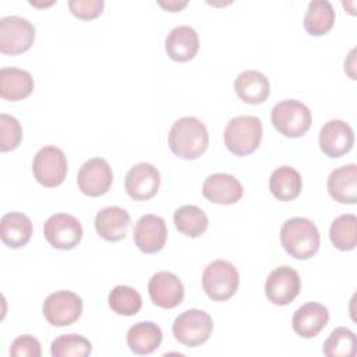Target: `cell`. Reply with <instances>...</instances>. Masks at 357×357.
<instances>
[{
  "label": "cell",
  "instance_id": "6da1fadb",
  "mask_svg": "<svg viewBox=\"0 0 357 357\" xmlns=\"http://www.w3.org/2000/svg\"><path fill=\"white\" fill-rule=\"evenodd\" d=\"M208 145V130L205 124L194 116L176 120L169 131V148L180 159L194 160L206 151Z\"/></svg>",
  "mask_w": 357,
  "mask_h": 357
},
{
  "label": "cell",
  "instance_id": "7a4b0ae2",
  "mask_svg": "<svg viewBox=\"0 0 357 357\" xmlns=\"http://www.w3.org/2000/svg\"><path fill=\"white\" fill-rule=\"evenodd\" d=\"M280 243L286 252L296 259H310L321 245V234L315 223L307 218L287 219L280 229Z\"/></svg>",
  "mask_w": 357,
  "mask_h": 357
},
{
  "label": "cell",
  "instance_id": "3957f363",
  "mask_svg": "<svg viewBox=\"0 0 357 357\" xmlns=\"http://www.w3.org/2000/svg\"><path fill=\"white\" fill-rule=\"evenodd\" d=\"M226 148L236 156L252 153L262 139V121L257 116H236L223 132Z\"/></svg>",
  "mask_w": 357,
  "mask_h": 357
},
{
  "label": "cell",
  "instance_id": "277c9868",
  "mask_svg": "<svg viewBox=\"0 0 357 357\" xmlns=\"http://www.w3.org/2000/svg\"><path fill=\"white\" fill-rule=\"evenodd\" d=\"M273 127L287 138H300L311 127L310 109L296 99H286L276 103L271 113Z\"/></svg>",
  "mask_w": 357,
  "mask_h": 357
},
{
  "label": "cell",
  "instance_id": "5b68a950",
  "mask_svg": "<svg viewBox=\"0 0 357 357\" xmlns=\"http://www.w3.org/2000/svg\"><path fill=\"white\" fill-rule=\"evenodd\" d=\"M240 276L236 266L225 259H216L206 265L202 273V289L213 301H225L234 296Z\"/></svg>",
  "mask_w": 357,
  "mask_h": 357
},
{
  "label": "cell",
  "instance_id": "8992f818",
  "mask_svg": "<svg viewBox=\"0 0 357 357\" xmlns=\"http://www.w3.org/2000/svg\"><path fill=\"white\" fill-rule=\"evenodd\" d=\"M213 329L212 318L202 310L191 308L181 312L173 322V335L176 340L187 347L204 344Z\"/></svg>",
  "mask_w": 357,
  "mask_h": 357
},
{
  "label": "cell",
  "instance_id": "52a82bcc",
  "mask_svg": "<svg viewBox=\"0 0 357 357\" xmlns=\"http://www.w3.org/2000/svg\"><path fill=\"white\" fill-rule=\"evenodd\" d=\"M35 40L33 24L20 15L0 18V52L3 54H21L31 49Z\"/></svg>",
  "mask_w": 357,
  "mask_h": 357
},
{
  "label": "cell",
  "instance_id": "ba28073f",
  "mask_svg": "<svg viewBox=\"0 0 357 357\" xmlns=\"http://www.w3.org/2000/svg\"><path fill=\"white\" fill-rule=\"evenodd\" d=\"M67 169L68 165L64 152L54 145L39 149L32 162L33 177L39 184L47 188L60 185L66 178Z\"/></svg>",
  "mask_w": 357,
  "mask_h": 357
},
{
  "label": "cell",
  "instance_id": "9c48e42d",
  "mask_svg": "<svg viewBox=\"0 0 357 357\" xmlns=\"http://www.w3.org/2000/svg\"><path fill=\"white\" fill-rule=\"evenodd\" d=\"M46 321L53 326H68L82 314V298L70 290H59L46 297L42 305Z\"/></svg>",
  "mask_w": 357,
  "mask_h": 357
},
{
  "label": "cell",
  "instance_id": "30bf717a",
  "mask_svg": "<svg viewBox=\"0 0 357 357\" xmlns=\"http://www.w3.org/2000/svg\"><path fill=\"white\" fill-rule=\"evenodd\" d=\"M46 241L56 250H73L82 238V225L70 213H54L43 225Z\"/></svg>",
  "mask_w": 357,
  "mask_h": 357
},
{
  "label": "cell",
  "instance_id": "8fae6325",
  "mask_svg": "<svg viewBox=\"0 0 357 357\" xmlns=\"http://www.w3.org/2000/svg\"><path fill=\"white\" fill-rule=\"evenodd\" d=\"M301 290V280L293 268L282 265L275 268L266 278L265 296L275 305L290 304Z\"/></svg>",
  "mask_w": 357,
  "mask_h": 357
},
{
  "label": "cell",
  "instance_id": "7c38bea8",
  "mask_svg": "<svg viewBox=\"0 0 357 357\" xmlns=\"http://www.w3.org/2000/svg\"><path fill=\"white\" fill-rule=\"evenodd\" d=\"M113 183V172L107 160L102 158L88 159L78 170L77 184L82 194L100 197L109 191Z\"/></svg>",
  "mask_w": 357,
  "mask_h": 357
},
{
  "label": "cell",
  "instance_id": "4fadbf2b",
  "mask_svg": "<svg viewBox=\"0 0 357 357\" xmlns=\"http://www.w3.org/2000/svg\"><path fill=\"white\" fill-rule=\"evenodd\" d=\"M160 185L159 170L148 163L141 162L134 165L126 174V192L135 201H146L156 195Z\"/></svg>",
  "mask_w": 357,
  "mask_h": 357
},
{
  "label": "cell",
  "instance_id": "5bb4252c",
  "mask_svg": "<svg viewBox=\"0 0 357 357\" xmlns=\"http://www.w3.org/2000/svg\"><path fill=\"white\" fill-rule=\"evenodd\" d=\"M354 144V132L343 120H329L319 131V148L331 159L342 158Z\"/></svg>",
  "mask_w": 357,
  "mask_h": 357
},
{
  "label": "cell",
  "instance_id": "9a60e30c",
  "mask_svg": "<svg viewBox=\"0 0 357 357\" xmlns=\"http://www.w3.org/2000/svg\"><path fill=\"white\" fill-rule=\"evenodd\" d=\"M167 238V227L163 218L158 215L141 216L134 227V243L145 254L159 252Z\"/></svg>",
  "mask_w": 357,
  "mask_h": 357
},
{
  "label": "cell",
  "instance_id": "2e32d148",
  "mask_svg": "<svg viewBox=\"0 0 357 357\" xmlns=\"http://www.w3.org/2000/svg\"><path fill=\"white\" fill-rule=\"evenodd\" d=\"M148 293L152 303L160 308H174L184 298V286L178 276L160 271L149 279Z\"/></svg>",
  "mask_w": 357,
  "mask_h": 357
},
{
  "label": "cell",
  "instance_id": "e0dca14e",
  "mask_svg": "<svg viewBox=\"0 0 357 357\" xmlns=\"http://www.w3.org/2000/svg\"><path fill=\"white\" fill-rule=\"evenodd\" d=\"M204 197L220 205H231L241 199L243 197V185L231 174L227 173H215L205 178L202 184Z\"/></svg>",
  "mask_w": 357,
  "mask_h": 357
},
{
  "label": "cell",
  "instance_id": "ac0fdd59",
  "mask_svg": "<svg viewBox=\"0 0 357 357\" xmlns=\"http://www.w3.org/2000/svg\"><path fill=\"white\" fill-rule=\"evenodd\" d=\"M328 308L319 303L310 301L296 310L291 319L293 331L305 339L315 337L328 324Z\"/></svg>",
  "mask_w": 357,
  "mask_h": 357
},
{
  "label": "cell",
  "instance_id": "d6986e66",
  "mask_svg": "<svg viewBox=\"0 0 357 357\" xmlns=\"http://www.w3.org/2000/svg\"><path fill=\"white\" fill-rule=\"evenodd\" d=\"M165 49L172 60L178 63L190 61L195 57L199 49L198 33L188 25L176 26L167 33Z\"/></svg>",
  "mask_w": 357,
  "mask_h": 357
},
{
  "label": "cell",
  "instance_id": "ffe728a7",
  "mask_svg": "<svg viewBox=\"0 0 357 357\" xmlns=\"http://www.w3.org/2000/svg\"><path fill=\"white\" fill-rule=\"evenodd\" d=\"M329 195L339 204L357 202V166L349 163L331 172L326 183Z\"/></svg>",
  "mask_w": 357,
  "mask_h": 357
},
{
  "label": "cell",
  "instance_id": "44dd1931",
  "mask_svg": "<svg viewBox=\"0 0 357 357\" xmlns=\"http://www.w3.org/2000/svg\"><path fill=\"white\" fill-rule=\"evenodd\" d=\"M130 213L120 206H106L95 216V229L106 241H120L130 226Z\"/></svg>",
  "mask_w": 357,
  "mask_h": 357
},
{
  "label": "cell",
  "instance_id": "7402d4cb",
  "mask_svg": "<svg viewBox=\"0 0 357 357\" xmlns=\"http://www.w3.org/2000/svg\"><path fill=\"white\" fill-rule=\"evenodd\" d=\"M234 91L243 102L259 105L268 99L271 93V84L261 71L245 70L234 79Z\"/></svg>",
  "mask_w": 357,
  "mask_h": 357
},
{
  "label": "cell",
  "instance_id": "603a6c76",
  "mask_svg": "<svg viewBox=\"0 0 357 357\" xmlns=\"http://www.w3.org/2000/svg\"><path fill=\"white\" fill-rule=\"evenodd\" d=\"M31 73L17 67H3L0 70V96L4 100H22L33 91Z\"/></svg>",
  "mask_w": 357,
  "mask_h": 357
},
{
  "label": "cell",
  "instance_id": "cb8c5ba5",
  "mask_svg": "<svg viewBox=\"0 0 357 357\" xmlns=\"http://www.w3.org/2000/svg\"><path fill=\"white\" fill-rule=\"evenodd\" d=\"M163 339L162 329L152 321L134 324L127 332V344L134 354L145 356L159 349Z\"/></svg>",
  "mask_w": 357,
  "mask_h": 357
},
{
  "label": "cell",
  "instance_id": "d4e9b609",
  "mask_svg": "<svg viewBox=\"0 0 357 357\" xmlns=\"http://www.w3.org/2000/svg\"><path fill=\"white\" fill-rule=\"evenodd\" d=\"M32 236V222L22 212H8L0 220L1 241L10 248L24 247Z\"/></svg>",
  "mask_w": 357,
  "mask_h": 357
},
{
  "label": "cell",
  "instance_id": "484cf974",
  "mask_svg": "<svg viewBox=\"0 0 357 357\" xmlns=\"http://www.w3.org/2000/svg\"><path fill=\"white\" fill-rule=\"evenodd\" d=\"M303 188L300 173L290 166L275 169L269 177V190L279 201H291L297 198Z\"/></svg>",
  "mask_w": 357,
  "mask_h": 357
},
{
  "label": "cell",
  "instance_id": "4316f807",
  "mask_svg": "<svg viewBox=\"0 0 357 357\" xmlns=\"http://www.w3.org/2000/svg\"><path fill=\"white\" fill-rule=\"evenodd\" d=\"M304 29L312 36L328 33L335 24V10L328 0L310 1L304 15Z\"/></svg>",
  "mask_w": 357,
  "mask_h": 357
},
{
  "label": "cell",
  "instance_id": "83f0119b",
  "mask_svg": "<svg viewBox=\"0 0 357 357\" xmlns=\"http://www.w3.org/2000/svg\"><path fill=\"white\" fill-rule=\"evenodd\" d=\"M176 229L188 237H199L208 227L206 213L197 205H183L173 213Z\"/></svg>",
  "mask_w": 357,
  "mask_h": 357
},
{
  "label": "cell",
  "instance_id": "f1b7e54d",
  "mask_svg": "<svg viewBox=\"0 0 357 357\" xmlns=\"http://www.w3.org/2000/svg\"><path fill=\"white\" fill-rule=\"evenodd\" d=\"M332 244L340 251H351L357 244V218L353 213L337 216L329 229Z\"/></svg>",
  "mask_w": 357,
  "mask_h": 357
},
{
  "label": "cell",
  "instance_id": "f546056e",
  "mask_svg": "<svg viewBox=\"0 0 357 357\" xmlns=\"http://www.w3.org/2000/svg\"><path fill=\"white\" fill-rule=\"evenodd\" d=\"M109 307L119 315L131 317L139 312L142 307L141 294L130 286L119 284L109 293Z\"/></svg>",
  "mask_w": 357,
  "mask_h": 357
},
{
  "label": "cell",
  "instance_id": "4dcf8cb0",
  "mask_svg": "<svg viewBox=\"0 0 357 357\" xmlns=\"http://www.w3.org/2000/svg\"><path fill=\"white\" fill-rule=\"evenodd\" d=\"M322 351L328 357H354L356 356V335L344 326L335 328L324 342Z\"/></svg>",
  "mask_w": 357,
  "mask_h": 357
},
{
  "label": "cell",
  "instance_id": "1f68e13d",
  "mask_svg": "<svg viewBox=\"0 0 357 357\" xmlns=\"http://www.w3.org/2000/svg\"><path fill=\"white\" fill-rule=\"evenodd\" d=\"M92 353L91 342L75 333L61 335L52 342L50 354L53 357H86Z\"/></svg>",
  "mask_w": 357,
  "mask_h": 357
},
{
  "label": "cell",
  "instance_id": "d6a6232c",
  "mask_svg": "<svg viewBox=\"0 0 357 357\" xmlns=\"http://www.w3.org/2000/svg\"><path fill=\"white\" fill-rule=\"evenodd\" d=\"M22 141V127L20 121L6 113L0 114V151L8 152L18 148Z\"/></svg>",
  "mask_w": 357,
  "mask_h": 357
},
{
  "label": "cell",
  "instance_id": "836d02e7",
  "mask_svg": "<svg viewBox=\"0 0 357 357\" xmlns=\"http://www.w3.org/2000/svg\"><path fill=\"white\" fill-rule=\"evenodd\" d=\"M103 0H70L68 8L71 14L79 20H93L103 13Z\"/></svg>",
  "mask_w": 357,
  "mask_h": 357
},
{
  "label": "cell",
  "instance_id": "e575fe53",
  "mask_svg": "<svg viewBox=\"0 0 357 357\" xmlns=\"http://www.w3.org/2000/svg\"><path fill=\"white\" fill-rule=\"evenodd\" d=\"M10 354L13 357H40L42 347L36 337L31 335H21L13 340Z\"/></svg>",
  "mask_w": 357,
  "mask_h": 357
},
{
  "label": "cell",
  "instance_id": "d590c367",
  "mask_svg": "<svg viewBox=\"0 0 357 357\" xmlns=\"http://www.w3.org/2000/svg\"><path fill=\"white\" fill-rule=\"evenodd\" d=\"M159 4L163 7V8H166L167 11H170V13H177V11H180L181 8H184L185 6H187V1H176V0H170V1H159Z\"/></svg>",
  "mask_w": 357,
  "mask_h": 357
}]
</instances>
